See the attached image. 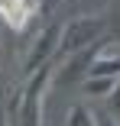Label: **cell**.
Instances as JSON below:
<instances>
[{"instance_id": "1", "label": "cell", "mask_w": 120, "mask_h": 126, "mask_svg": "<svg viewBox=\"0 0 120 126\" xmlns=\"http://www.w3.org/2000/svg\"><path fill=\"white\" fill-rule=\"evenodd\" d=\"M0 16L10 23V29H23L29 23V3L26 0H0Z\"/></svg>"}]
</instances>
